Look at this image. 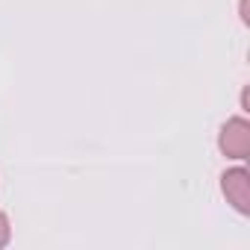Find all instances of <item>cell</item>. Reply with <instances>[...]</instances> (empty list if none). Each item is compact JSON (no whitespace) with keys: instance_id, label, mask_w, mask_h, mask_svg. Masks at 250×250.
I'll list each match as a JSON object with an SVG mask.
<instances>
[{"instance_id":"3","label":"cell","mask_w":250,"mask_h":250,"mask_svg":"<svg viewBox=\"0 0 250 250\" xmlns=\"http://www.w3.org/2000/svg\"><path fill=\"white\" fill-rule=\"evenodd\" d=\"M9 241V221H6V215L0 212V247H3Z\"/></svg>"},{"instance_id":"2","label":"cell","mask_w":250,"mask_h":250,"mask_svg":"<svg viewBox=\"0 0 250 250\" xmlns=\"http://www.w3.org/2000/svg\"><path fill=\"white\" fill-rule=\"evenodd\" d=\"M221 188L227 194V200L241 212L247 215L250 212V174L244 168H232L221 177Z\"/></svg>"},{"instance_id":"1","label":"cell","mask_w":250,"mask_h":250,"mask_svg":"<svg viewBox=\"0 0 250 250\" xmlns=\"http://www.w3.org/2000/svg\"><path fill=\"white\" fill-rule=\"evenodd\" d=\"M221 150L224 156L229 159H247L250 153V124L244 118H232L224 124V130H221Z\"/></svg>"}]
</instances>
